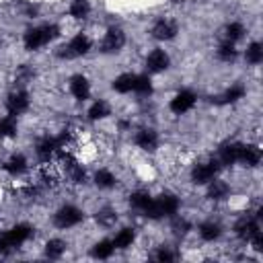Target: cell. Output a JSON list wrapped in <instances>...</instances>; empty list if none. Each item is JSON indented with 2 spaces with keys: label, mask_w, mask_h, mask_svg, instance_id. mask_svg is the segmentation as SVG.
<instances>
[{
  "label": "cell",
  "mask_w": 263,
  "mask_h": 263,
  "mask_svg": "<svg viewBox=\"0 0 263 263\" xmlns=\"http://www.w3.org/2000/svg\"><path fill=\"white\" fill-rule=\"evenodd\" d=\"M247 95H249L247 84L240 82V80H234V82L226 84L220 92H216V95L212 97V103L218 105V107H234V105L242 103V101L247 99Z\"/></svg>",
  "instance_id": "cell-19"
},
{
  "label": "cell",
  "mask_w": 263,
  "mask_h": 263,
  "mask_svg": "<svg viewBox=\"0 0 263 263\" xmlns=\"http://www.w3.org/2000/svg\"><path fill=\"white\" fill-rule=\"evenodd\" d=\"M33 168V162L27 152L23 150H10L4 158H0V173L8 181H18L25 179Z\"/></svg>",
  "instance_id": "cell-9"
},
{
  "label": "cell",
  "mask_w": 263,
  "mask_h": 263,
  "mask_svg": "<svg viewBox=\"0 0 263 263\" xmlns=\"http://www.w3.org/2000/svg\"><path fill=\"white\" fill-rule=\"evenodd\" d=\"M0 45H2V37H0Z\"/></svg>",
  "instance_id": "cell-31"
},
{
  "label": "cell",
  "mask_w": 263,
  "mask_h": 263,
  "mask_svg": "<svg viewBox=\"0 0 263 263\" xmlns=\"http://www.w3.org/2000/svg\"><path fill=\"white\" fill-rule=\"evenodd\" d=\"M121 177L117 175V171L109 164H97L95 168H90V187L99 193H111L119 187Z\"/></svg>",
  "instance_id": "cell-15"
},
{
  "label": "cell",
  "mask_w": 263,
  "mask_h": 263,
  "mask_svg": "<svg viewBox=\"0 0 263 263\" xmlns=\"http://www.w3.org/2000/svg\"><path fill=\"white\" fill-rule=\"evenodd\" d=\"M136 78H138V72H132V70L117 72V74L111 78L109 88H111L115 95H119V97H129V95H134V90H136Z\"/></svg>",
  "instance_id": "cell-26"
},
{
  "label": "cell",
  "mask_w": 263,
  "mask_h": 263,
  "mask_svg": "<svg viewBox=\"0 0 263 263\" xmlns=\"http://www.w3.org/2000/svg\"><path fill=\"white\" fill-rule=\"evenodd\" d=\"M197 103H199V92L193 90V88H189V86H181V88H177L168 97L166 111L173 117H185V115H189V113L195 111Z\"/></svg>",
  "instance_id": "cell-10"
},
{
  "label": "cell",
  "mask_w": 263,
  "mask_h": 263,
  "mask_svg": "<svg viewBox=\"0 0 263 263\" xmlns=\"http://www.w3.org/2000/svg\"><path fill=\"white\" fill-rule=\"evenodd\" d=\"M263 160V150L259 146V142H251V140H242L240 144V154H238V164L242 171H255L259 168Z\"/></svg>",
  "instance_id": "cell-22"
},
{
  "label": "cell",
  "mask_w": 263,
  "mask_h": 263,
  "mask_svg": "<svg viewBox=\"0 0 263 263\" xmlns=\"http://www.w3.org/2000/svg\"><path fill=\"white\" fill-rule=\"evenodd\" d=\"M181 245L179 242H171V240H160L156 242L154 247H150L148 251V259L152 261H158V263H173V261H179L181 259Z\"/></svg>",
  "instance_id": "cell-25"
},
{
  "label": "cell",
  "mask_w": 263,
  "mask_h": 263,
  "mask_svg": "<svg viewBox=\"0 0 263 263\" xmlns=\"http://www.w3.org/2000/svg\"><path fill=\"white\" fill-rule=\"evenodd\" d=\"M95 12V4L92 0H68L66 2V18L74 25H84L90 21Z\"/></svg>",
  "instance_id": "cell-24"
},
{
  "label": "cell",
  "mask_w": 263,
  "mask_h": 263,
  "mask_svg": "<svg viewBox=\"0 0 263 263\" xmlns=\"http://www.w3.org/2000/svg\"><path fill=\"white\" fill-rule=\"evenodd\" d=\"M95 51V35L88 29H76L70 33L53 51L60 62H76L84 60Z\"/></svg>",
  "instance_id": "cell-2"
},
{
  "label": "cell",
  "mask_w": 263,
  "mask_h": 263,
  "mask_svg": "<svg viewBox=\"0 0 263 263\" xmlns=\"http://www.w3.org/2000/svg\"><path fill=\"white\" fill-rule=\"evenodd\" d=\"M240 60L249 68H259L263 64V43L259 39L247 41V45L240 49Z\"/></svg>",
  "instance_id": "cell-29"
},
{
  "label": "cell",
  "mask_w": 263,
  "mask_h": 263,
  "mask_svg": "<svg viewBox=\"0 0 263 263\" xmlns=\"http://www.w3.org/2000/svg\"><path fill=\"white\" fill-rule=\"evenodd\" d=\"M193 234L201 245H218L226 234V226L218 216H205L193 224Z\"/></svg>",
  "instance_id": "cell-13"
},
{
  "label": "cell",
  "mask_w": 263,
  "mask_h": 263,
  "mask_svg": "<svg viewBox=\"0 0 263 263\" xmlns=\"http://www.w3.org/2000/svg\"><path fill=\"white\" fill-rule=\"evenodd\" d=\"M152 197H154V191L148 189L146 185H138L134 189L127 191V197H125V203L129 208V212H134L136 216L144 218V214L148 212L150 203H152Z\"/></svg>",
  "instance_id": "cell-20"
},
{
  "label": "cell",
  "mask_w": 263,
  "mask_h": 263,
  "mask_svg": "<svg viewBox=\"0 0 263 263\" xmlns=\"http://www.w3.org/2000/svg\"><path fill=\"white\" fill-rule=\"evenodd\" d=\"M66 95H68V99L72 103L86 105L92 99V95H95L90 76L86 72H72L66 78Z\"/></svg>",
  "instance_id": "cell-12"
},
{
  "label": "cell",
  "mask_w": 263,
  "mask_h": 263,
  "mask_svg": "<svg viewBox=\"0 0 263 263\" xmlns=\"http://www.w3.org/2000/svg\"><path fill=\"white\" fill-rule=\"evenodd\" d=\"M2 109L8 115L23 119L33 109V92L27 86H10L2 97Z\"/></svg>",
  "instance_id": "cell-8"
},
{
  "label": "cell",
  "mask_w": 263,
  "mask_h": 263,
  "mask_svg": "<svg viewBox=\"0 0 263 263\" xmlns=\"http://www.w3.org/2000/svg\"><path fill=\"white\" fill-rule=\"evenodd\" d=\"M247 35H249V27L238 18L226 21L218 29V41H226V43H232V45H240L247 39Z\"/></svg>",
  "instance_id": "cell-23"
},
{
  "label": "cell",
  "mask_w": 263,
  "mask_h": 263,
  "mask_svg": "<svg viewBox=\"0 0 263 263\" xmlns=\"http://www.w3.org/2000/svg\"><path fill=\"white\" fill-rule=\"evenodd\" d=\"M146 35L156 43V45H166L177 41V37L181 35V21L173 14H158L150 21Z\"/></svg>",
  "instance_id": "cell-7"
},
{
  "label": "cell",
  "mask_w": 263,
  "mask_h": 263,
  "mask_svg": "<svg viewBox=\"0 0 263 263\" xmlns=\"http://www.w3.org/2000/svg\"><path fill=\"white\" fill-rule=\"evenodd\" d=\"M113 103L105 97H92L88 103H86V109H84V121L90 123V125H99V123H105L113 117Z\"/></svg>",
  "instance_id": "cell-17"
},
{
  "label": "cell",
  "mask_w": 263,
  "mask_h": 263,
  "mask_svg": "<svg viewBox=\"0 0 263 263\" xmlns=\"http://www.w3.org/2000/svg\"><path fill=\"white\" fill-rule=\"evenodd\" d=\"M21 136V119L8 113L0 115V142L8 144Z\"/></svg>",
  "instance_id": "cell-30"
},
{
  "label": "cell",
  "mask_w": 263,
  "mask_h": 263,
  "mask_svg": "<svg viewBox=\"0 0 263 263\" xmlns=\"http://www.w3.org/2000/svg\"><path fill=\"white\" fill-rule=\"evenodd\" d=\"M111 240L117 253H125L132 251L134 247H138L140 242V228L136 224H125L121 222L113 232H111Z\"/></svg>",
  "instance_id": "cell-18"
},
{
  "label": "cell",
  "mask_w": 263,
  "mask_h": 263,
  "mask_svg": "<svg viewBox=\"0 0 263 263\" xmlns=\"http://www.w3.org/2000/svg\"><path fill=\"white\" fill-rule=\"evenodd\" d=\"M39 249H41V257L43 259H47V261H60V259H64L68 255L70 242L64 236H60V234H51V236H47V238L41 240Z\"/></svg>",
  "instance_id": "cell-21"
},
{
  "label": "cell",
  "mask_w": 263,
  "mask_h": 263,
  "mask_svg": "<svg viewBox=\"0 0 263 263\" xmlns=\"http://www.w3.org/2000/svg\"><path fill=\"white\" fill-rule=\"evenodd\" d=\"M129 144L136 152L152 158L162 150L164 138L154 123H136L129 132Z\"/></svg>",
  "instance_id": "cell-5"
},
{
  "label": "cell",
  "mask_w": 263,
  "mask_h": 263,
  "mask_svg": "<svg viewBox=\"0 0 263 263\" xmlns=\"http://www.w3.org/2000/svg\"><path fill=\"white\" fill-rule=\"evenodd\" d=\"M214 60L218 64L232 66V64H236L240 60V47L232 45V43H226V41H216V45H214Z\"/></svg>",
  "instance_id": "cell-28"
},
{
  "label": "cell",
  "mask_w": 263,
  "mask_h": 263,
  "mask_svg": "<svg viewBox=\"0 0 263 263\" xmlns=\"http://www.w3.org/2000/svg\"><path fill=\"white\" fill-rule=\"evenodd\" d=\"M129 43V33L119 23H109L101 27V33L95 37V51L103 58H115L119 55Z\"/></svg>",
  "instance_id": "cell-3"
},
{
  "label": "cell",
  "mask_w": 263,
  "mask_h": 263,
  "mask_svg": "<svg viewBox=\"0 0 263 263\" xmlns=\"http://www.w3.org/2000/svg\"><path fill=\"white\" fill-rule=\"evenodd\" d=\"M201 191H203V201H208L212 205H224L228 201V197L234 193V185H232V181L218 175L208 185H203Z\"/></svg>",
  "instance_id": "cell-16"
},
{
  "label": "cell",
  "mask_w": 263,
  "mask_h": 263,
  "mask_svg": "<svg viewBox=\"0 0 263 263\" xmlns=\"http://www.w3.org/2000/svg\"><path fill=\"white\" fill-rule=\"evenodd\" d=\"M222 164L218 162V158L214 154H205V156H197L193 158L187 168H185V175H187V183L191 187H197L201 189L203 185H208L212 179H216L218 175H222Z\"/></svg>",
  "instance_id": "cell-6"
},
{
  "label": "cell",
  "mask_w": 263,
  "mask_h": 263,
  "mask_svg": "<svg viewBox=\"0 0 263 263\" xmlns=\"http://www.w3.org/2000/svg\"><path fill=\"white\" fill-rule=\"evenodd\" d=\"M90 222L95 224L97 230L101 232H113L119 224H121V212L115 203L105 201L101 205H97L90 214Z\"/></svg>",
  "instance_id": "cell-14"
},
{
  "label": "cell",
  "mask_w": 263,
  "mask_h": 263,
  "mask_svg": "<svg viewBox=\"0 0 263 263\" xmlns=\"http://www.w3.org/2000/svg\"><path fill=\"white\" fill-rule=\"evenodd\" d=\"M88 220L86 210L76 201H60L49 212V226L55 232H72Z\"/></svg>",
  "instance_id": "cell-4"
},
{
  "label": "cell",
  "mask_w": 263,
  "mask_h": 263,
  "mask_svg": "<svg viewBox=\"0 0 263 263\" xmlns=\"http://www.w3.org/2000/svg\"><path fill=\"white\" fill-rule=\"evenodd\" d=\"M142 68H144L142 72L150 74L152 78L154 76H160V74H166L173 68V55H171V51L164 45H154V47H150L144 53Z\"/></svg>",
  "instance_id": "cell-11"
},
{
  "label": "cell",
  "mask_w": 263,
  "mask_h": 263,
  "mask_svg": "<svg viewBox=\"0 0 263 263\" xmlns=\"http://www.w3.org/2000/svg\"><path fill=\"white\" fill-rule=\"evenodd\" d=\"M64 35V25L60 21L29 23L21 33V47L27 53H39L45 47H51L58 41H62Z\"/></svg>",
  "instance_id": "cell-1"
},
{
  "label": "cell",
  "mask_w": 263,
  "mask_h": 263,
  "mask_svg": "<svg viewBox=\"0 0 263 263\" xmlns=\"http://www.w3.org/2000/svg\"><path fill=\"white\" fill-rule=\"evenodd\" d=\"M117 251L113 247V240L111 236H101V238H95L90 245H88V257L95 259V261H109L111 257H115Z\"/></svg>",
  "instance_id": "cell-27"
}]
</instances>
